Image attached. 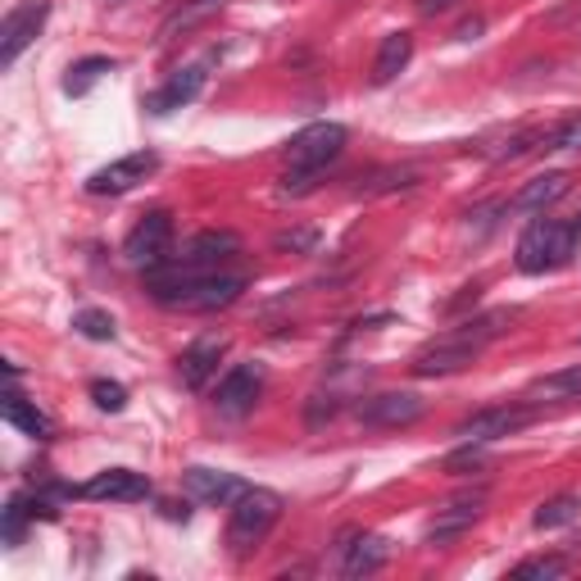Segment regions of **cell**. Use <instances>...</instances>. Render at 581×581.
<instances>
[{
    "label": "cell",
    "mask_w": 581,
    "mask_h": 581,
    "mask_svg": "<svg viewBox=\"0 0 581 581\" xmlns=\"http://www.w3.org/2000/svg\"><path fill=\"white\" fill-rule=\"evenodd\" d=\"M150 295L164 310H182V314H214L237 305L245 291L241 273H195V277H173V273H146Z\"/></svg>",
    "instance_id": "cell-1"
},
{
    "label": "cell",
    "mask_w": 581,
    "mask_h": 581,
    "mask_svg": "<svg viewBox=\"0 0 581 581\" xmlns=\"http://www.w3.org/2000/svg\"><path fill=\"white\" fill-rule=\"evenodd\" d=\"M350 132L341 128V123H310V128H300L287 146V173H282V191L287 195H305L318 173L332 164L341 150H345Z\"/></svg>",
    "instance_id": "cell-2"
},
{
    "label": "cell",
    "mask_w": 581,
    "mask_h": 581,
    "mask_svg": "<svg viewBox=\"0 0 581 581\" xmlns=\"http://www.w3.org/2000/svg\"><path fill=\"white\" fill-rule=\"evenodd\" d=\"M577 232L581 223H564V218H532L527 232L518 237V255L514 264L522 273H550V268H564L577 250Z\"/></svg>",
    "instance_id": "cell-3"
},
{
    "label": "cell",
    "mask_w": 581,
    "mask_h": 581,
    "mask_svg": "<svg viewBox=\"0 0 581 581\" xmlns=\"http://www.w3.org/2000/svg\"><path fill=\"white\" fill-rule=\"evenodd\" d=\"M277 518H282V495L268 487H245V495L232 504V514H227V545L237 554L255 550L277 527Z\"/></svg>",
    "instance_id": "cell-4"
},
{
    "label": "cell",
    "mask_w": 581,
    "mask_h": 581,
    "mask_svg": "<svg viewBox=\"0 0 581 581\" xmlns=\"http://www.w3.org/2000/svg\"><path fill=\"white\" fill-rule=\"evenodd\" d=\"M123 255L132 268H164L173 260V214L168 210H150L123 241Z\"/></svg>",
    "instance_id": "cell-5"
},
{
    "label": "cell",
    "mask_w": 581,
    "mask_h": 581,
    "mask_svg": "<svg viewBox=\"0 0 581 581\" xmlns=\"http://www.w3.org/2000/svg\"><path fill=\"white\" fill-rule=\"evenodd\" d=\"M532 418H536V404H495V409H477L472 418H464L454 427V437L468 441V445H491L500 437L522 432Z\"/></svg>",
    "instance_id": "cell-6"
},
{
    "label": "cell",
    "mask_w": 581,
    "mask_h": 581,
    "mask_svg": "<svg viewBox=\"0 0 581 581\" xmlns=\"http://www.w3.org/2000/svg\"><path fill=\"white\" fill-rule=\"evenodd\" d=\"M46 14H50L46 0H23L5 14V23H0V68H14V60L37 41Z\"/></svg>",
    "instance_id": "cell-7"
},
{
    "label": "cell",
    "mask_w": 581,
    "mask_h": 581,
    "mask_svg": "<svg viewBox=\"0 0 581 581\" xmlns=\"http://www.w3.org/2000/svg\"><path fill=\"white\" fill-rule=\"evenodd\" d=\"M477 355H482V345L445 332L432 345H422L409 368H414V377H450V372H464L468 364H477Z\"/></svg>",
    "instance_id": "cell-8"
},
{
    "label": "cell",
    "mask_w": 581,
    "mask_h": 581,
    "mask_svg": "<svg viewBox=\"0 0 581 581\" xmlns=\"http://www.w3.org/2000/svg\"><path fill=\"white\" fill-rule=\"evenodd\" d=\"M160 168V155L155 150H137V155H123L105 168H96L91 178H87V195H123V191H132L137 182H146L150 173Z\"/></svg>",
    "instance_id": "cell-9"
},
{
    "label": "cell",
    "mask_w": 581,
    "mask_h": 581,
    "mask_svg": "<svg viewBox=\"0 0 581 581\" xmlns=\"http://www.w3.org/2000/svg\"><path fill=\"white\" fill-rule=\"evenodd\" d=\"M264 391V368L260 364H237V368H227V377L218 382V395H214V409L223 418H241L255 409V400Z\"/></svg>",
    "instance_id": "cell-10"
},
{
    "label": "cell",
    "mask_w": 581,
    "mask_h": 581,
    "mask_svg": "<svg viewBox=\"0 0 581 581\" xmlns=\"http://www.w3.org/2000/svg\"><path fill=\"white\" fill-rule=\"evenodd\" d=\"M427 414V400L414 391H382L359 404V422L368 427H409Z\"/></svg>",
    "instance_id": "cell-11"
},
{
    "label": "cell",
    "mask_w": 581,
    "mask_h": 581,
    "mask_svg": "<svg viewBox=\"0 0 581 581\" xmlns=\"http://www.w3.org/2000/svg\"><path fill=\"white\" fill-rule=\"evenodd\" d=\"M182 487L191 500L200 504H218V509H227V504H237L245 495V482L232 472H218V468H187L182 472Z\"/></svg>",
    "instance_id": "cell-12"
},
{
    "label": "cell",
    "mask_w": 581,
    "mask_h": 581,
    "mask_svg": "<svg viewBox=\"0 0 581 581\" xmlns=\"http://www.w3.org/2000/svg\"><path fill=\"white\" fill-rule=\"evenodd\" d=\"M205 64H187V68H178L173 78L160 87V91H150L146 96V110L150 114H173V110H182V105H191V100L205 91Z\"/></svg>",
    "instance_id": "cell-13"
},
{
    "label": "cell",
    "mask_w": 581,
    "mask_h": 581,
    "mask_svg": "<svg viewBox=\"0 0 581 581\" xmlns=\"http://www.w3.org/2000/svg\"><path fill=\"white\" fill-rule=\"evenodd\" d=\"M482 495H472V500H454V504H445V509H437V518L427 522V532H422V541L427 545H445V541H454V536H464L468 527L482 518Z\"/></svg>",
    "instance_id": "cell-14"
},
{
    "label": "cell",
    "mask_w": 581,
    "mask_h": 581,
    "mask_svg": "<svg viewBox=\"0 0 581 581\" xmlns=\"http://www.w3.org/2000/svg\"><path fill=\"white\" fill-rule=\"evenodd\" d=\"M87 500H118V504H137L150 495V482L132 468H110V472H96L91 482L83 487Z\"/></svg>",
    "instance_id": "cell-15"
},
{
    "label": "cell",
    "mask_w": 581,
    "mask_h": 581,
    "mask_svg": "<svg viewBox=\"0 0 581 581\" xmlns=\"http://www.w3.org/2000/svg\"><path fill=\"white\" fill-rule=\"evenodd\" d=\"M227 355V341L223 337H205V341H195L187 355L178 359V377H182V387L187 391H205V382L218 372V359Z\"/></svg>",
    "instance_id": "cell-16"
},
{
    "label": "cell",
    "mask_w": 581,
    "mask_h": 581,
    "mask_svg": "<svg viewBox=\"0 0 581 581\" xmlns=\"http://www.w3.org/2000/svg\"><path fill=\"white\" fill-rule=\"evenodd\" d=\"M568 187H572L568 173H541V178L527 182V187H522V191H518L504 210H514V214H536V210L554 205V200H564V195H568Z\"/></svg>",
    "instance_id": "cell-17"
},
{
    "label": "cell",
    "mask_w": 581,
    "mask_h": 581,
    "mask_svg": "<svg viewBox=\"0 0 581 581\" xmlns=\"http://www.w3.org/2000/svg\"><path fill=\"white\" fill-rule=\"evenodd\" d=\"M409 60H414V37L409 33H387L382 46H377V60H372V87L395 83V73Z\"/></svg>",
    "instance_id": "cell-18"
},
{
    "label": "cell",
    "mask_w": 581,
    "mask_h": 581,
    "mask_svg": "<svg viewBox=\"0 0 581 581\" xmlns=\"http://www.w3.org/2000/svg\"><path fill=\"white\" fill-rule=\"evenodd\" d=\"M341 550H345V559H341V572L345 577H368V572H377V568L391 559V545L382 536H355V541L341 545Z\"/></svg>",
    "instance_id": "cell-19"
},
{
    "label": "cell",
    "mask_w": 581,
    "mask_h": 581,
    "mask_svg": "<svg viewBox=\"0 0 581 581\" xmlns=\"http://www.w3.org/2000/svg\"><path fill=\"white\" fill-rule=\"evenodd\" d=\"M0 409H5V422H10V427H18L23 437H37V441H46L50 432H55V422H50V418L37 409V404H28V400H23L14 387L5 391V404H0Z\"/></svg>",
    "instance_id": "cell-20"
},
{
    "label": "cell",
    "mask_w": 581,
    "mask_h": 581,
    "mask_svg": "<svg viewBox=\"0 0 581 581\" xmlns=\"http://www.w3.org/2000/svg\"><path fill=\"white\" fill-rule=\"evenodd\" d=\"M527 395H532L536 404H545V400H581V364L541 377V382H532V391H527Z\"/></svg>",
    "instance_id": "cell-21"
},
{
    "label": "cell",
    "mask_w": 581,
    "mask_h": 581,
    "mask_svg": "<svg viewBox=\"0 0 581 581\" xmlns=\"http://www.w3.org/2000/svg\"><path fill=\"white\" fill-rule=\"evenodd\" d=\"M572 518H581V495H572V491H564V495H554V500H545L541 509H536V527L541 532H554V527H568Z\"/></svg>",
    "instance_id": "cell-22"
},
{
    "label": "cell",
    "mask_w": 581,
    "mask_h": 581,
    "mask_svg": "<svg viewBox=\"0 0 581 581\" xmlns=\"http://www.w3.org/2000/svg\"><path fill=\"white\" fill-rule=\"evenodd\" d=\"M105 73H114V60H105V55H91V60H78L68 68V78H64V91L68 96H87Z\"/></svg>",
    "instance_id": "cell-23"
},
{
    "label": "cell",
    "mask_w": 581,
    "mask_h": 581,
    "mask_svg": "<svg viewBox=\"0 0 581 581\" xmlns=\"http://www.w3.org/2000/svg\"><path fill=\"white\" fill-rule=\"evenodd\" d=\"M223 5H227V0H187V5H182L178 14H173L168 23H164V37H173V33H178V28H182V33H187V28H195V23H200V18H210V14H218Z\"/></svg>",
    "instance_id": "cell-24"
},
{
    "label": "cell",
    "mask_w": 581,
    "mask_h": 581,
    "mask_svg": "<svg viewBox=\"0 0 581 581\" xmlns=\"http://www.w3.org/2000/svg\"><path fill=\"white\" fill-rule=\"evenodd\" d=\"M73 327L87 337V341H114L118 337V327H114V318L110 314H100V310H78L73 314Z\"/></svg>",
    "instance_id": "cell-25"
},
{
    "label": "cell",
    "mask_w": 581,
    "mask_h": 581,
    "mask_svg": "<svg viewBox=\"0 0 581 581\" xmlns=\"http://www.w3.org/2000/svg\"><path fill=\"white\" fill-rule=\"evenodd\" d=\"M28 518H37V509H28V500L14 495L5 504V527H0V532H5V545H18L23 541V527H28Z\"/></svg>",
    "instance_id": "cell-26"
},
{
    "label": "cell",
    "mask_w": 581,
    "mask_h": 581,
    "mask_svg": "<svg viewBox=\"0 0 581 581\" xmlns=\"http://www.w3.org/2000/svg\"><path fill=\"white\" fill-rule=\"evenodd\" d=\"M568 572V559H554V554H545V559H527L514 568L518 581H550V577H564Z\"/></svg>",
    "instance_id": "cell-27"
},
{
    "label": "cell",
    "mask_w": 581,
    "mask_h": 581,
    "mask_svg": "<svg viewBox=\"0 0 581 581\" xmlns=\"http://www.w3.org/2000/svg\"><path fill=\"white\" fill-rule=\"evenodd\" d=\"M487 464V454H482V445H468V441H459V450L445 459V472H477Z\"/></svg>",
    "instance_id": "cell-28"
},
{
    "label": "cell",
    "mask_w": 581,
    "mask_h": 581,
    "mask_svg": "<svg viewBox=\"0 0 581 581\" xmlns=\"http://www.w3.org/2000/svg\"><path fill=\"white\" fill-rule=\"evenodd\" d=\"M91 400H96L105 414H123V404H128V391H123L118 382H91Z\"/></svg>",
    "instance_id": "cell-29"
},
{
    "label": "cell",
    "mask_w": 581,
    "mask_h": 581,
    "mask_svg": "<svg viewBox=\"0 0 581 581\" xmlns=\"http://www.w3.org/2000/svg\"><path fill=\"white\" fill-rule=\"evenodd\" d=\"M545 150H581V114H572L568 123H559V128L550 132V146Z\"/></svg>",
    "instance_id": "cell-30"
},
{
    "label": "cell",
    "mask_w": 581,
    "mask_h": 581,
    "mask_svg": "<svg viewBox=\"0 0 581 581\" xmlns=\"http://www.w3.org/2000/svg\"><path fill=\"white\" fill-rule=\"evenodd\" d=\"M314 232H277V250H314Z\"/></svg>",
    "instance_id": "cell-31"
},
{
    "label": "cell",
    "mask_w": 581,
    "mask_h": 581,
    "mask_svg": "<svg viewBox=\"0 0 581 581\" xmlns=\"http://www.w3.org/2000/svg\"><path fill=\"white\" fill-rule=\"evenodd\" d=\"M454 5H459V0H414V10L427 14V18H432V14H450Z\"/></svg>",
    "instance_id": "cell-32"
},
{
    "label": "cell",
    "mask_w": 581,
    "mask_h": 581,
    "mask_svg": "<svg viewBox=\"0 0 581 581\" xmlns=\"http://www.w3.org/2000/svg\"><path fill=\"white\" fill-rule=\"evenodd\" d=\"M482 28H487L482 18H468V23H459V33H454V37H459V41H472V37L482 33Z\"/></svg>",
    "instance_id": "cell-33"
},
{
    "label": "cell",
    "mask_w": 581,
    "mask_h": 581,
    "mask_svg": "<svg viewBox=\"0 0 581 581\" xmlns=\"http://www.w3.org/2000/svg\"><path fill=\"white\" fill-rule=\"evenodd\" d=\"M164 514H168V518H182V522H187V504H164Z\"/></svg>",
    "instance_id": "cell-34"
}]
</instances>
